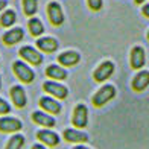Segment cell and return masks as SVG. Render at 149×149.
I'll return each mask as SVG.
<instances>
[{
    "instance_id": "obj_1",
    "label": "cell",
    "mask_w": 149,
    "mask_h": 149,
    "mask_svg": "<svg viewBox=\"0 0 149 149\" xmlns=\"http://www.w3.org/2000/svg\"><path fill=\"white\" fill-rule=\"evenodd\" d=\"M116 96V88L113 85H104L100 90H97V93L93 96V105L94 107H104L107 102Z\"/></svg>"
},
{
    "instance_id": "obj_2",
    "label": "cell",
    "mask_w": 149,
    "mask_h": 149,
    "mask_svg": "<svg viewBox=\"0 0 149 149\" xmlns=\"http://www.w3.org/2000/svg\"><path fill=\"white\" fill-rule=\"evenodd\" d=\"M12 69H14V73L15 76L23 81L24 84H31L33 79H35V73H33V70L31 69V67H28L24 63H22V61H15L14 65H12Z\"/></svg>"
},
{
    "instance_id": "obj_3",
    "label": "cell",
    "mask_w": 149,
    "mask_h": 149,
    "mask_svg": "<svg viewBox=\"0 0 149 149\" xmlns=\"http://www.w3.org/2000/svg\"><path fill=\"white\" fill-rule=\"evenodd\" d=\"M72 122L76 128H85L87 126V122H88V110H87L85 105H82V104L76 105V108L73 111Z\"/></svg>"
},
{
    "instance_id": "obj_4",
    "label": "cell",
    "mask_w": 149,
    "mask_h": 149,
    "mask_svg": "<svg viewBox=\"0 0 149 149\" xmlns=\"http://www.w3.org/2000/svg\"><path fill=\"white\" fill-rule=\"evenodd\" d=\"M145 61H146L145 49L141 46H134L132 49H131V58H130L131 67H132L134 70H140L141 67L145 65Z\"/></svg>"
},
{
    "instance_id": "obj_5",
    "label": "cell",
    "mask_w": 149,
    "mask_h": 149,
    "mask_svg": "<svg viewBox=\"0 0 149 149\" xmlns=\"http://www.w3.org/2000/svg\"><path fill=\"white\" fill-rule=\"evenodd\" d=\"M43 88H44V91H47L49 94H52V96H55L58 99H65L67 94H69V90H67L64 85H61L58 82H53V81H47V82H44Z\"/></svg>"
},
{
    "instance_id": "obj_6",
    "label": "cell",
    "mask_w": 149,
    "mask_h": 149,
    "mask_svg": "<svg viewBox=\"0 0 149 149\" xmlns=\"http://www.w3.org/2000/svg\"><path fill=\"white\" fill-rule=\"evenodd\" d=\"M114 72V64L111 63V61H105V63H102L96 70H94V81L96 82H104L105 79H108L113 74Z\"/></svg>"
},
{
    "instance_id": "obj_7",
    "label": "cell",
    "mask_w": 149,
    "mask_h": 149,
    "mask_svg": "<svg viewBox=\"0 0 149 149\" xmlns=\"http://www.w3.org/2000/svg\"><path fill=\"white\" fill-rule=\"evenodd\" d=\"M20 55H22L23 59L29 61V63L33 64V65H38V64L43 63V55L38 53L37 49H33V47H31V46L22 47V49H20Z\"/></svg>"
},
{
    "instance_id": "obj_8",
    "label": "cell",
    "mask_w": 149,
    "mask_h": 149,
    "mask_svg": "<svg viewBox=\"0 0 149 149\" xmlns=\"http://www.w3.org/2000/svg\"><path fill=\"white\" fill-rule=\"evenodd\" d=\"M47 14H49V20H50L52 24H55V26L63 24V22H64V14H63L61 6H59L56 2L49 3V6H47Z\"/></svg>"
},
{
    "instance_id": "obj_9",
    "label": "cell",
    "mask_w": 149,
    "mask_h": 149,
    "mask_svg": "<svg viewBox=\"0 0 149 149\" xmlns=\"http://www.w3.org/2000/svg\"><path fill=\"white\" fill-rule=\"evenodd\" d=\"M22 122L15 117H2L0 119V131L2 132H17L22 130Z\"/></svg>"
},
{
    "instance_id": "obj_10",
    "label": "cell",
    "mask_w": 149,
    "mask_h": 149,
    "mask_svg": "<svg viewBox=\"0 0 149 149\" xmlns=\"http://www.w3.org/2000/svg\"><path fill=\"white\" fill-rule=\"evenodd\" d=\"M149 85V72L148 70H140L132 79V90L134 91H143Z\"/></svg>"
},
{
    "instance_id": "obj_11",
    "label": "cell",
    "mask_w": 149,
    "mask_h": 149,
    "mask_svg": "<svg viewBox=\"0 0 149 149\" xmlns=\"http://www.w3.org/2000/svg\"><path fill=\"white\" fill-rule=\"evenodd\" d=\"M37 139L41 141V143L47 145V146H56L59 143V135L56 132H53V131H49V130H41V131H38L37 132Z\"/></svg>"
},
{
    "instance_id": "obj_12",
    "label": "cell",
    "mask_w": 149,
    "mask_h": 149,
    "mask_svg": "<svg viewBox=\"0 0 149 149\" xmlns=\"http://www.w3.org/2000/svg\"><path fill=\"white\" fill-rule=\"evenodd\" d=\"M11 97H12V102L17 108H23L26 105V93L24 88L20 85H14L11 88Z\"/></svg>"
},
{
    "instance_id": "obj_13",
    "label": "cell",
    "mask_w": 149,
    "mask_h": 149,
    "mask_svg": "<svg viewBox=\"0 0 149 149\" xmlns=\"http://www.w3.org/2000/svg\"><path fill=\"white\" fill-rule=\"evenodd\" d=\"M64 139L67 141H70V143H85L88 140V135L82 131H78V130H65Z\"/></svg>"
},
{
    "instance_id": "obj_14",
    "label": "cell",
    "mask_w": 149,
    "mask_h": 149,
    "mask_svg": "<svg viewBox=\"0 0 149 149\" xmlns=\"http://www.w3.org/2000/svg\"><path fill=\"white\" fill-rule=\"evenodd\" d=\"M24 37V31L22 28H15V29H11L8 31L3 35V41L6 46H12V44H15L18 41H22V38Z\"/></svg>"
},
{
    "instance_id": "obj_15",
    "label": "cell",
    "mask_w": 149,
    "mask_h": 149,
    "mask_svg": "<svg viewBox=\"0 0 149 149\" xmlns=\"http://www.w3.org/2000/svg\"><path fill=\"white\" fill-rule=\"evenodd\" d=\"M79 53L78 52H64L58 56V61L61 63V65H67V67H72V65H76L79 63Z\"/></svg>"
},
{
    "instance_id": "obj_16",
    "label": "cell",
    "mask_w": 149,
    "mask_h": 149,
    "mask_svg": "<svg viewBox=\"0 0 149 149\" xmlns=\"http://www.w3.org/2000/svg\"><path fill=\"white\" fill-rule=\"evenodd\" d=\"M40 107H41L43 110L49 111L50 114H58L61 111V104L56 102V100L52 99V97H41L40 99Z\"/></svg>"
},
{
    "instance_id": "obj_17",
    "label": "cell",
    "mask_w": 149,
    "mask_h": 149,
    "mask_svg": "<svg viewBox=\"0 0 149 149\" xmlns=\"http://www.w3.org/2000/svg\"><path fill=\"white\" fill-rule=\"evenodd\" d=\"M32 120L35 122V123L41 125V126H55V119H53L52 116H49V114H44L41 111H35L32 113Z\"/></svg>"
},
{
    "instance_id": "obj_18",
    "label": "cell",
    "mask_w": 149,
    "mask_h": 149,
    "mask_svg": "<svg viewBox=\"0 0 149 149\" xmlns=\"http://www.w3.org/2000/svg\"><path fill=\"white\" fill-rule=\"evenodd\" d=\"M37 46L41 49L43 52H55L58 49V41L55 38H40L38 41H37Z\"/></svg>"
},
{
    "instance_id": "obj_19",
    "label": "cell",
    "mask_w": 149,
    "mask_h": 149,
    "mask_svg": "<svg viewBox=\"0 0 149 149\" xmlns=\"http://www.w3.org/2000/svg\"><path fill=\"white\" fill-rule=\"evenodd\" d=\"M46 74L49 78H53V79H65L67 78V72L64 69H61L59 65H49L46 70Z\"/></svg>"
},
{
    "instance_id": "obj_20",
    "label": "cell",
    "mask_w": 149,
    "mask_h": 149,
    "mask_svg": "<svg viewBox=\"0 0 149 149\" xmlns=\"http://www.w3.org/2000/svg\"><path fill=\"white\" fill-rule=\"evenodd\" d=\"M29 31H31V33H32L33 37H40L44 32L43 23L40 22L38 18H31L29 20Z\"/></svg>"
},
{
    "instance_id": "obj_21",
    "label": "cell",
    "mask_w": 149,
    "mask_h": 149,
    "mask_svg": "<svg viewBox=\"0 0 149 149\" xmlns=\"http://www.w3.org/2000/svg\"><path fill=\"white\" fill-rule=\"evenodd\" d=\"M24 145V137L22 134H15L9 139L8 145H6V149H22Z\"/></svg>"
},
{
    "instance_id": "obj_22",
    "label": "cell",
    "mask_w": 149,
    "mask_h": 149,
    "mask_svg": "<svg viewBox=\"0 0 149 149\" xmlns=\"http://www.w3.org/2000/svg\"><path fill=\"white\" fill-rule=\"evenodd\" d=\"M15 12L14 11H6L2 14V17H0V23H2V26H5V28H9V26H12L15 23Z\"/></svg>"
},
{
    "instance_id": "obj_23",
    "label": "cell",
    "mask_w": 149,
    "mask_h": 149,
    "mask_svg": "<svg viewBox=\"0 0 149 149\" xmlns=\"http://www.w3.org/2000/svg\"><path fill=\"white\" fill-rule=\"evenodd\" d=\"M37 8H38V2L37 0H23V11L26 15H33L37 12Z\"/></svg>"
},
{
    "instance_id": "obj_24",
    "label": "cell",
    "mask_w": 149,
    "mask_h": 149,
    "mask_svg": "<svg viewBox=\"0 0 149 149\" xmlns=\"http://www.w3.org/2000/svg\"><path fill=\"white\" fill-rule=\"evenodd\" d=\"M87 3L93 11H99L102 8V0H87Z\"/></svg>"
},
{
    "instance_id": "obj_25",
    "label": "cell",
    "mask_w": 149,
    "mask_h": 149,
    "mask_svg": "<svg viewBox=\"0 0 149 149\" xmlns=\"http://www.w3.org/2000/svg\"><path fill=\"white\" fill-rule=\"evenodd\" d=\"M11 111V107L8 102H5L3 99H0V114H8Z\"/></svg>"
},
{
    "instance_id": "obj_26",
    "label": "cell",
    "mask_w": 149,
    "mask_h": 149,
    "mask_svg": "<svg viewBox=\"0 0 149 149\" xmlns=\"http://www.w3.org/2000/svg\"><path fill=\"white\" fill-rule=\"evenodd\" d=\"M141 12H143V15L149 18V3L148 5H143V8H141Z\"/></svg>"
},
{
    "instance_id": "obj_27",
    "label": "cell",
    "mask_w": 149,
    "mask_h": 149,
    "mask_svg": "<svg viewBox=\"0 0 149 149\" xmlns=\"http://www.w3.org/2000/svg\"><path fill=\"white\" fill-rule=\"evenodd\" d=\"M6 5H8V3H6V0H0V11L5 9V8H6Z\"/></svg>"
},
{
    "instance_id": "obj_28",
    "label": "cell",
    "mask_w": 149,
    "mask_h": 149,
    "mask_svg": "<svg viewBox=\"0 0 149 149\" xmlns=\"http://www.w3.org/2000/svg\"><path fill=\"white\" fill-rule=\"evenodd\" d=\"M32 149H46V148H44L43 145H33V146H32Z\"/></svg>"
},
{
    "instance_id": "obj_29",
    "label": "cell",
    "mask_w": 149,
    "mask_h": 149,
    "mask_svg": "<svg viewBox=\"0 0 149 149\" xmlns=\"http://www.w3.org/2000/svg\"><path fill=\"white\" fill-rule=\"evenodd\" d=\"M146 2V0H135V3H137V5H141V3H145Z\"/></svg>"
},
{
    "instance_id": "obj_30",
    "label": "cell",
    "mask_w": 149,
    "mask_h": 149,
    "mask_svg": "<svg viewBox=\"0 0 149 149\" xmlns=\"http://www.w3.org/2000/svg\"><path fill=\"white\" fill-rule=\"evenodd\" d=\"M73 149H88V148H85V146H74Z\"/></svg>"
},
{
    "instance_id": "obj_31",
    "label": "cell",
    "mask_w": 149,
    "mask_h": 149,
    "mask_svg": "<svg viewBox=\"0 0 149 149\" xmlns=\"http://www.w3.org/2000/svg\"><path fill=\"white\" fill-rule=\"evenodd\" d=\"M148 41H149V32H148Z\"/></svg>"
},
{
    "instance_id": "obj_32",
    "label": "cell",
    "mask_w": 149,
    "mask_h": 149,
    "mask_svg": "<svg viewBox=\"0 0 149 149\" xmlns=\"http://www.w3.org/2000/svg\"><path fill=\"white\" fill-rule=\"evenodd\" d=\"M0 85H2V79H0Z\"/></svg>"
}]
</instances>
